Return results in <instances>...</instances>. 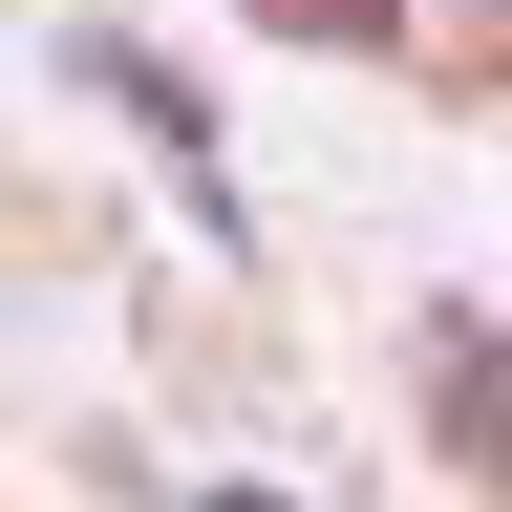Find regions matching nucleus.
Listing matches in <instances>:
<instances>
[{"instance_id": "f03ea898", "label": "nucleus", "mask_w": 512, "mask_h": 512, "mask_svg": "<svg viewBox=\"0 0 512 512\" xmlns=\"http://www.w3.org/2000/svg\"><path fill=\"white\" fill-rule=\"evenodd\" d=\"M256 22H299V43H342V64H363V43H406V0H256Z\"/></svg>"}, {"instance_id": "7ed1b4c3", "label": "nucleus", "mask_w": 512, "mask_h": 512, "mask_svg": "<svg viewBox=\"0 0 512 512\" xmlns=\"http://www.w3.org/2000/svg\"><path fill=\"white\" fill-rule=\"evenodd\" d=\"M214 512H278V491H214Z\"/></svg>"}, {"instance_id": "f257e3e1", "label": "nucleus", "mask_w": 512, "mask_h": 512, "mask_svg": "<svg viewBox=\"0 0 512 512\" xmlns=\"http://www.w3.org/2000/svg\"><path fill=\"white\" fill-rule=\"evenodd\" d=\"M427 427L512 491V342H491V320H427Z\"/></svg>"}]
</instances>
